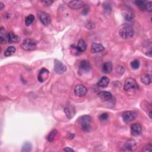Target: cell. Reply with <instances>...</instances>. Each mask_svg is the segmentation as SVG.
<instances>
[{
  "instance_id": "obj_8",
  "label": "cell",
  "mask_w": 152,
  "mask_h": 152,
  "mask_svg": "<svg viewBox=\"0 0 152 152\" xmlns=\"http://www.w3.org/2000/svg\"><path fill=\"white\" fill-rule=\"evenodd\" d=\"M54 69L57 74H61L67 71V67L60 61L55 60L54 61Z\"/></svg>"
},
{
  "instance_id": "obj_32",
  "label": "cell",
  "mask_w": 152,
  "mask_h": 152,
  "mask_svg": "<svg viewBox=\"0 0 152 152\" xmlns=\"http://www.w3.org/2000/svg\"><path fill=\"white\" fill-rule=\"evenodd\" d=\"M146 10L149 11V12H151V11H152V3L151 2H149L147 3Z\"/></svg>"
},
{
  "instance_id": "obj_29",
  "label": "cell",
  "mask_w": 152,
  "mask_h": 152,
  "mask_svg": "<svg viewBox=\"0 0 152 152\" xmlns=\"http://www.w3.org/2000/svg\"><path fill=\"white\" fill-rule=\"evenodd\" d=\"M131 66L134 69H138L139 68V67H140V62H139V61L137 60H135L133 61L131 63Z\"/></svg>"
},
{
  "instance_id": "obj_1",
  "label": "cell",
  "mask_w": 152,
  "mask_h": 152,
  "mask_svg": "<svg viewBox=\"0 0 152 152\" xmlns=\"http://www.w3.org/2000/svg\"><path fill=\"white\" fill-rule=\"evenodd\" d=\"M92 123V118L89 115H84L81 116L78 120V124L81 129L86 132H90L91 130V124Z\"/></svg>"
},
{
  "instance_id": "obj_23",
  "label": "cell",
  "mask_w": 152,
  "mask_h": 152,
  "mask_svg": "<svg viewBox=\"0 0 152 152\" xmlns=\"http://www.w3.org/2000/svg\"><path fill=\"white\" fill-rule=\"evenodd\" d=\"M141 80H142V82L146 85H150L151 82V78L150 75L149 74H145V75L142 76Z\"/></svg>"
},
{
  "instance_id": "obj_24",
  "label": "cell",
  "mask_w": 152,
  "mask_h": 152,
  "mask_svg": "<svg viewBox=\"0 0 152 152\" xmlns=\"http://www.w3.org/2000/svg\"><path fill=\"white\" fill-rule=\"evenodd\" d=\"M57 133H58V131L56 130H52L48 134V135L47 136V140L48 141L50 142H52L54 139H55V136L57 134Z\"/></svg>"
},
{
  "instance_id": "obj_20",
  "label": "cell",
  "mask_w": 152,
  "mask_h": 152,
  "mask_svg": "<svg viewBox=\"0 0 152 152\" xmlns=\"http://www.w3.org/2000/svg\"><path fill=\"white\" fill-rule=\"evenodd\" d=\"M112 70V64L111 62H107L103 64L102 67V72L105 74H109Z\"/></svg>"
},
{
  "instance_id": "obj_16",
  "label": "cell",
  "mask_w": 152,
  "mask_h": 152,
  "mask_svg": "<svg viewBox=\"0 0 152 152\" xmlns=\"http://www.w3.org/2000/svg\"><path fill=\"white\" fill-rule=\"evenodd\" d=\"M105 48L104 46L99 43H93L91 45V51L93 54H97L102 52L104 51Z\"/></svg>"
},
{
  "instance_id": "obj_12",
  "label": "cell",
  "mask_w": 152,
  "mask_h": 152,
  "mask_svg": "<svg viewBox=\"0 0 152 152\" xmlns=\"http://www.w3.org/2000/svg\"><path fill=\"white\" fill-rule=\"evenodd\" d=\"M131 133L134 136H138L141 134L142 127L139 123H134L131 125Z\"/></svg>"
},
{
  "instance_id": "obj_10",
  "label": "cell",
  "mask_w": 152,
  "mask_h": 152,
  "mask_svg": "<svg viewBox=\"0 0 152 152\" xmlns=\"http://www.w3.org/2000/svg\"><path fill=\"white\" fill-rule=\"evenodd\" d=\"M122 118L124 122L128 123L134 121L136 118V115L131 111H126L122 114Z\"/></svg>"
},
{
  "instance_id": "obj_27",
  "label": "cell",
  "mask_w": 152,
  "mask_h": 152,
  "mask_svg": "<svg viewBox=\"0 0 152 152\" xmlns=\"http://www.w3.org/2000/svg\"><path fill=\"white\" fill-rule=\"evenodd\" d=\"M136 5L138 7V8L141 10L142 11H144L146 10V5L147 4L146 3L145 1H136L135 2Z\"/></svg>"
},
{
  "instance_id": "obj_18",
  "label": "cell",
  "mask_w": 152,
  "mask_h": 152,
  "mask_svg": "<svg viewBox=\"0 0 152 152\" xmlns=\"http://www.w3.org/2000/svg\"><path fill=\"white\" fill-rule=\"evenodd\" d=\"M0 42L1 44L7 43L8 42V33L6 32L3 28H1L0 30Z\"/></svg>"
},
{
  "instance_id": "obj_28",
  "label": "cell",
  "mask_w": 152,
  "mask_h": 152,
  "mask_svg": "<svg viewBox=\"0 0 152 152\" xmlns=\"http://www.w3.org/2000/svg\"><path fill=\"white\" fill-rule=\"evenodd\" d=\"M32 150V144L30 142H25L22 147L21 151L24 152L30 151Z\"/></svg>"
},
{
  "instance_id": "obj_9",
  "label": "cell",
  "mask_w": 152,
  "mask_h": 152,
  "mask_svg": "<svg viewBox=\"0 0 152 152\" xmlns=\"http://www.w3.org/2000/svg\"><path fill=\"white\" fill-rule=\"evenodd\" d=\"M64 112L69 119H72L74 117L76 113V108L72 104L67 105V107L64 108Z\"/></svg>"
},
{
  "instance_id": "obj_34",
  "label": "cell",
  "mask_w": 152,
  "mask_h": 152,
  "mask_svg": "<svg viewBox=\"0 0 152 152\" xmlns=\"http://www.w3.org/2000/svg\"><path fill=\"white\" fill-rule=\"evenodd\" d=\"M64 151H74V150H73L72 149L69 148V147H65L64 149Z\"/></svg>"
},
{
  "instance_id": "obj_19",
  "label": "cell",
  "mask_w": 152,
  "mask_h": 152,
  "mask_svg": "<svg viewBox=\"0 0 152 152\" xmlns=\"http://www.w3.org/2000/svg\"><path fill=\"white\" fill-rule=\"evenodd\" d=\"M20 38L17 35L15 34L13 32L8 33V42L10 43H17L19 42Z\"/></svg>"
},
{
  "instance_id": "obj_4",
  "label": "cell",
  "mask_w": 152,
  "mask_h": 152,
  "mask_svg": "<svg viewBox=\"0 0 152 152\" xmlns=\"http://www.w3.org/2000/svg\"><path fill=\"white\" fill-rule=\"evenodd\" d=\"M86 47H87L86 43L85 41L83 39H80L79 40L77 46H74V45L71 46V48L72 49L76 51V52H77V55H79L81 52H84L86 50Z\"/></svg>"
},
{
  "instance_id": "obj_14",
  "label": "cell",
  "mask_w": 152,
  "mask_h": 152,
  "mask_svg": "<svg viewBox=\"0 0 152 152\" xmlns=\"http://www.w3.org/2000/svg\"><path fill=\"white\" fill-rule=\"evenodd\" d=\"M136 143L134 140H130L127 141L123 147V151H134L136 149Z\"/></svg>"
},
{
  "instance_id": "obj_11",
  "label": "cell",
  "mask_w": 152,
  "mask_h": 152,
  "mask_svg": "<svg viewBox=\"0 0 152 152\" xmlns=\"http://www.w3.org/2000/svg\"><path fill=\"white\" fill-rule=\"evenodd\" d=\"M39 17L41 22L45 26H48L51 21L50 16L45 12L41 11L39 13Z\"/></svg>"
},
{
  "instance_id": "obj_7",
  "label": "cell",
  "mask_w": 152,
  "mask_h": 152,
  "mask_svg": "<svg viewBox=\"0 0 152 152\" xmlns=\"http://www.w3.org/2000/svg\"><path fill=\"white\" fill-rule=\"evenodd\" d=\"M87 92V88L81 85H77L74 87V94L78 97L85 96Z\"/></svg>"
},
{
  "instance_id": "obj_17",
  "label": "cell",
  "mask_w": 152,
  "mask_h": 152,
  "mask_svg": "<svg viewBox=\"0 0 152 152\" xmlns=\"http://www.w3.org/2000/svg\"><path fill=\"white\" fill-rule=\"evenodd\" d=\"M98 95L102 101H108L111 100L112 98V94L109 91H100Z\"/></svg>"
},
{
  "instance_id": "obj_5",
  "label": "cell",
  "mask_w": 152,
  "mask_h": 152,
  "mask_svg": "<svg viewBox=\"0 0 152 152\" xmlns=\"http://www.w3.org/2000/svg\"><path fill=\"white\" fill-rule=\"evenodd\" d=\"M138 89V85L134 78H128L126 80L124 85V90L125 91H128L131 89Z\"/></svg>"
},
{
  "instance_id": "obj_13",
  "label": "cell",
  "mask_w": 152,
  "mask_h": 152,
  "mask_svg": "<svg viewBox=\"0 0 152 152\" xmlns=\"http://www.w3.org/2000/svg\"><path fill=\"white\" fill-rule=\"evenodd\" d=\"M50 72L47 69L42 68L39 72V73L38 76V80L41 83H43L48 79L49 77Z\"/></svg>"
},
{
  "instance_id": "obj_35",
  "label": "cell",
  "mask_w": 152,
  "mask_h": 152,
  "mask_svg": "<svg viewBox=\"0 0 152 152\" xmlns=\"http://www.w3.org/2000/svg\"><path fill=\"white\" fill-rule=\"evenodd\" d=\"M0 6H1V8H0V9H1V10H3V7H4V4L3 3H0Z\"/></svg>"
},
{
  "instance_id": "obj_31",
  "label": "cell",
  "mask_w": 152,
  "mask_h": 152,
  "mask_svg": "<svg viewBox=\"0 0 152 152\" xmlns=\"http://www.w3.org/2000/svg\"><path fill=\"white\" fill-rule=\"evenodd\" d=\"M152 146L151 144H149L148 145H147L146 146H145L143 150V151H151L152 150Z\"/></svg>"
},
{
  "instance_id": "obj_22",
  "label": "cell",
  "mask_w": 152,
  "mask_h": 152,
  "mask_svg": "<svg viewBox=\"0 0 152 152\" xmlns=\"http://www.w3.org/2000/svg\"><path fill=\"white\" fill-rule=\"evenodd\" d=\"M16 49L14 46H8L4 52V55L6 56H10L11 55H13L16 52Z\"/></svg>"
},
{
  "instance_id": "obj_15",
  "label": "cell",
  "mask_w": 152,
  "mask_h": 152,
  "mask_svg": "<svg viewBox=\"0 0 152 152\" xmlns=\"http://www.w3.org/2000/svg\"><path fill=\"white\" fill-rule=\"evenodd\" d=\"M85 6L84 2L81 1H72L68 3V6L70 8L77 10L83 8Z\"/></svg>"
},
{
  "instance_id": "obj_36",
  "label": "cell",
  "mask_w": 152,
  "mask_h": 152,
  "mask_svg": "<svg viewBox=\"0 0 152 152\" xmlns=\"http://www.w3.org/2000/svg\"><path fill=\"white\" fill-rule=\"evenodd\" d=\"M149 115L150 118L151 119V111H150V112H149Z\"/></svg>"
},
{
  "instance_id": "obj_26",
  "label": "cell",
  "mask_w": 152,
  "mask_h": 152,
  "mask_svg": "<svg viewBox=\"0 0 152 152\" xmlns=\"http://www.w3.org/2000/svg\"><path fill=\"white\" fill-rule=\"evenodd\" d=\"M124 17L125 19L127 21H131L134 19V14L131 11H127L124 14Z\"/></svg>"
},
{
  "instance_id": "obj_30",
  "label": "cell",
  "mask_w": 152,
  "mask_h": 152,
  "mask_svg": "<svg viewBox=\"0 0 152 152\" xmlns=\"http://www.w3.org/2000/svg\"><path fill=\"white\" fill-rule=\"evenodd\" d=\"M109 118V115L107 113H103L101 114L99 116V119L101 121H106Z\"/></svg>"
},
{
  "instance_id": "obj_33",
  "label": "cell",
  "mask_w": 152,
  "mask_h": 152,
  "mask_svg": "<svg viewBox=\"0 0 152 152\" xmlns=\"http://www.w3.org/2000/svg\"><path fill=\"white\" fill-rule=\"evenodd\" d=\"M42 3L46 6H51L54 3V1H50V0H46V1H42Z\"/></svg>"
},
{
  "instance_id": "obj_2",
  "label": "cell",
  "mask_w": 152,
  "mask_h": 152,
  "mask_svg": "<svg viewBox=\"0 0 152 152\" xmlns=\"http://www.w3.org/2000/svg\"><path fill=\"white\" fill-rule=\"evenodd\" d=\"M119 34L120 36L123 39H130L133 37L134 35V30L131 26L126 25L120 29Z\"/></svg>"
},
{
  "instance_id": "obj_21",
  "label": "cell",
  "mask_w": 152,
  "mask_h": 152,
  "mask_svg": "<svg viewBox=\"0 0 152 152\" xmlns=\"http://www.w3.org/2000/svg\"><path fill=\"white\" fill-rule=\"evenodd\" d=\"M109 78L107 77H102L98 83V86L100 87H106L108 85L109 83Z\"/></svg>"
},
{
  "instance_id": "obj_6",
  "label": "cell",
  "mask_w": 152,
  "mask_h": 152,
  "mask_svg": "<svg viewBox=\"0 0 152 152\" xmlns=\"http://www.w3.org/2000/svg\"><path fill=\"white\" fill-rule=\"evenodd\" d=\"M90 70V65L86 60H83L80 64L78 74L81 76L83 74L89 73Z\"/></svg>"
},
{
  "instance_id": "obj_3",
  "label": "cell",
  "mask_w": 152,
  "mask_h": 152,
  "mask_svg": "<svg viewBox=\"0 0 152 152\" xmlns=\"http://www.w3.org/2000/svg\"><path fill=\"white\" fill-rule=\"evenodd\" d=\"M36 43L33 40L30 39H26L21 45V47L23 50L28 51H33L36 49Z\"/></svg>"
},
{
  "instance_id": "obj_25",
  "label": "cell",
  "mask_w": 152,
  "mask_h": 152,
  "mask_svg": "<svg viewBox=\"0 0 152 152\" xmlns=\"http://www.w3.org/2000/svg\"><path fill=\"white\" fill-rule=\"evenodd\" d=\"M34 20V16L32 14H30L25 18V25L26 26H30Z\"/></svg>"
}]
</instances>
